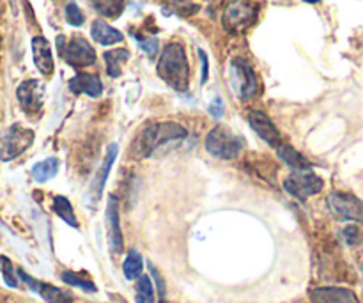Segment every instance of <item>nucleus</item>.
I'll use <instances>...</instances> for the list:
<instances>
[{
	"instance_id": "obj_14",
	"label": "nucleus",
	"mask_w": 363,
	"mask_h": 303,
	"mask_svg": "<svg viewBox=\"0 0 363 303\" xmlns=\"http://www.w3.org/2000/svg\"><path fill=\"white\" fill-rule=\"evenodd\" d=\"M69 91L74 94H87L91 98H99L103 94V84L98 75L77 73L69 82Z\"/></svg>"
},
{
	"instance_id": "obj_8",
	"label": "nucleus",
	"mask_w": 363,
	"mask_h": 303,
	"mask_svg": "<svg viewBox=\"0 0 363 303\" xmlns=\"http://www.w3.org/2000/svg\"><path fill=\"white\" fill-rule=\"evenodd\" d=\"M325 187V181L314 174L312 170H303V172H293L284 180V188L289 195H293L298 201H307L312 195L319 194Z\"/></svg>"
},
{
	"instance_id": "obj_16",
	"label": "nucleus",
	"mask_w": 363,
	"mask_h": 303,
	"mask_svg": "<svg viewBox=\"0 0 363 303\" xmlns=\"http://www.w3.org/2000/svg\"><path fill=\"white\" fill-rule=\"evenodd\" d=\"M32 52H34V64L45 77L53 75V57L52 46L43 35H35L32 39Z\"/></svg>"
},
{
	"instance_id": "obj_6",
	"label": "nucleus",
	"mask_w": 363,
	"mask_h": 303,
	"mask_svg": "<svg viewBox=\"0 0 363 303\" xmlns=\"http://www.w3.org/2000/svg\"><path fill=\"white\" fill-rule=\"evenodd\" d=\"M32 142H34V131L20 124H13L0 135V160L9 162L18 158L21 153L30 148Z\"/></svg>"
},
{
	"instance_id": "obj_15",
	"label": "nucleus",
	"mask_w": 363,
	"mask_h": 303,
	"mask_svg": "<svg viewBox=\"0 0 363 303\" xmlns=\"http://www.w3.org/2000/svg\"><path fill=\"white\" fill-rule=\"evenodd\" d=\"M116 156H117V145L112 144L108 148V151H106V156L105 160H103L101 167H99L98 174L94 176V180H92V184H91V192H89V197H91V201L98 202V199L101 197L103 190H105V184H106V180H108V174H110V169H112L113 162H116Z\"/></svg>"
},
{
	"instance_id": "obj_32",
	"label": "nucleus",
	"mask_w": 363,
	"mask_h": 303,
	"mask_svg": "<svg viewBox=\"0 0 363 303\" xmlns=\"http://www.w3.org/2000/svg\"><path fill=\"white\" fill-rule=\"evenodd\" d=\"M149 268H151V273H152V275H155L156 282H158V287H160V298H162V300H165V284H163L162 277H160V273L156 272V268H155V266L151 265V263H149Z\"/></svg>"
},
{
	"instance_id": "obj_13",
	"label": "nucleus",
	"mask_w": 363,
	"mask_h": 303,
	"mask_svg": "<svg viewBox=\"0 0 363 303\" xmlns=\"http://www.w3.org/2000/svg\"><path fill=\"white\" fill-rule=\"evenodd\" d=\"M18 275L23 279V282L27 284L28 287H30L34 293H38L39 297L43 298L45 302L48 303H73V297L67 293H64L62 290H59V287L55 286H50V284H45V282H39V280L32 279L28 273H25L23 270H18Z\"/></svg>"
},
{
	"instance_id": "obj_25",
	"label": "nucleus",
	"mask_w": 363,
	"mask_h": 303,
	"mask_svg": "<svg viewBox=\"0 0 363 303\" xmlns=\"http://www.w3.org/2000/svg\"><path fill=\"white\" fill-rule=\"evenodd\" d=\"M137 303H155V290H152V280L149 279L147 275L138 277Z\"/></svg>"
},
{
	"instance_id": "obj_9",
	"label": "nucleus",
	"mask_w": 363,
	"mask_h": 303,
	"mask_svg": "<svg viewBox=\"0 0 363 303\" xmlns=\"http://www.w3.org/2000/svg\"><path fill=\"white\" fill-rule=\"evenodd\" d=\"M330 211L339 220H360L362 219V201L351 194L333 192L326 199Z\"/></svg>"
},
{
	"instance_id": "obj_33",
	"label": "nucleus",
	"mask_w": 363,
	"mask_h": 303,
	"mask_svg": "<svg viewBox=\"0 0 363 303\" xmlns=\"http://www.w3.org/2000/svg\"><path fill=\"white\" fill-rule=\"evenodd\" d=\"M199 55H201V60H202V78H201V82L204 84L206 78H208V57H206V53L202 52V50H199Z\"/></svg>"
},
{
	"instance_id": "obj_31",
	"label": "nucleus",
	"mask_w": 363,
	"mask_h": 303,
	"mask_svg": "<svg viewBox=\"0 0 363 303\" xmlns=\"http://www.w3.org/2000/svg\"><path fill=\"white\" fill-rule=\"evenodd\" d=\"M209 112H211V116L216 117V119H218V117H222L223 116V103H222V99H220V98L213 99V103H211V105H209Z\"/></svg>"
},
{
	"instance_id": "obj_1",
	"label": "nucleus",
	"mask_w": 363,
	"mask_h": 303,
	"mask_svg": "<svg viewBox=\"0 0 363 303\" xmlns=\"http://www.w3.org/2000/svg\"><path fill=\"white\" fill-rule=\"evenodd\" d=\"M156 70H158L160 78L167 85H170L174 91H188V84H190V64H188L183 45H179V43H169L163 48Z\"/></svg>"
},
{
	"instance_id": "obj_30",
	"label": "nucleus",
	"mask_w": 363,
	"mask_h": 303,
	"mask_svg": "<svg viewBox=\"0 0 363 303\" xmlns=\"http://www.w3.org/2000/svg\"><path fill=\"white\" fill-rule=\"evenodd\" d=\"M344 238H346V241L350 245H358V243H360V238H362L360 227H358V226H347L346 229H344Z\"/></svg>"
},
{
	"instance_id": "obj_20",
	"label": "nucleus",
	"mask_w": 363,
	"mask_h": 303,
	"mask_svg": "<svg viewBox=\"0 0 363 303\" xmlns=\"http://www.w3.org/2000/svg\"><path fill=\"white\" fill-rule=\"evenodd\" d=\"M103 57H105L108 75L112 78H117L121 75V70H123V64L130 60V52L126 48H116L106 52Z\"/></svg>"
},
{
	"instance_id": "obj_27",
	"label": "nucleus",
	"mask_w": 363,
	"mask_h": 303,
	"mask_svg": "<svg viewBox=\"0 0 363 303\" xmlns=\"http://www.w3.org/2000/svg\"><path fill=\"white\" fill-rule=\"evenodd\" d=\"M66 20L67 23L73 25V27H80V25H84V14H82L80 7L77 6V4H67L66 6Z\"/></svg>"
},
{
	"instance_id": "obj_3",
	"label": "nucleus",
	"mask_w": 363,
	"mask_h": 303,
	"mask_svg": "<svg viewBox=\"0 0 363 303\" xmlns=\"http://www.w3.org/2000/svg\"><path fill=\"white\" fill-rule=\"evenodd\" d=\"M245 148V138L227 126L213 128L206 138V149L222 160H234Z\"/></svg>"
},
{
	"instance_id": "obj_5",
	"label": "nucleus",
	"mask_w": 363,
	"mask_h": 303,
	"mask_svg": "<svg viewBox=\"0 0 363 303\" xmlns=\"http://www.w3.org/2000/svg\"><path fill=\"white\" fill-rule=\"evenodd\" d=\"M57 48H59L60 57L73 67H87L96 62V52L91 43L84 38H71L66 41L64 35L57 38Z\"/></svg>"
},
{
	"instance_id": "obj_4",
	"label": "nucleus",
	"mask_w": 363,
	"mask_h": 303,
	"mask_svg": "<svg viewBox=\"0 0 363 303\" xmlns=\"http://www.w3.org/2000/svg\"><path fill=\"white\" fill-rule=\"evenodd\" d=\"M229 84L234 94H236L241 101H250V99H254L255 96H257V77H255L250 64L245 59H240V57L230 60Z\"/></svg>"
},
{
	"instance_id": "obj_36",
	"label": "nucleus",
	"mask_w": 363,
	"mask_h": 303,
	"mask_svg": "<svg viewBox=\"0 0 363 303\" xmlns=\"http://www.w3.org/2000/svg\"><path fill=\"white\" fill-rule=\"evenodd\" d=\"M0 46H2V38H0Z\"/></svg>"
},
{
	"instance_id": "obj_29",
	"label": "nucleus",
	"mask_w": 363,
	"mask_h": 303,
	"mask_svg": "<svg viewBox=\"0 0 363 303\" xmlns=\"http://www.w3.org/2000/svg\"><path fill=\"white\" fill-rule=\"evenodd\" d=\"M135 38H137V35H135ZM137 41H138V45H140V48L144 50L149 57L156 55V52H158V39L156 38H147V39L137 38Z\"/></svg>"
},
{
	"instance_id": "obj_34",
	"label": "nucleus",
	"mask_w": 363,
	"mask_h": 303,
	"mask_svg": "<svg viewBox=\"0 0 363 303\" xmlns=\"http://www.w3.org/2000/svg\"><path fill=\"white\" fill-rule=\"evenodd\" d=\"M303 2H308V4H315V2H319V0H303Z\"/></svg>"
},
{
	"instance_id": "obj_22",
	"label": "nucleus",
	"mask_w": 363,
	"mask_h": 303,
	"mask_svg": "<svg viewBox=\"0 0 363 303\" xmlns=\"http://www.w3.org/2000/svg\"><path fill=\"white\" fill-rule=\"evenodd\" d=\"M53 211H55L57 215L64 220V222L69 224L73 229H78L77 215H74L73 206H71V202L67 201L66 197H62V195H57V197H53Z\"/></svg>"
},
{
	"instance_id": "obj_26",
	"label": "nucleus",
	"mask_w": 363,
	"mask_h": 303,
	"mask_svg": "<svg viewBox=\"0 0 363 303\" xmlns=\"http://www.w3.org/2000/svg\"><path fill=\"white\" fill-rule=\"evenodd\" d=\"M62 280L66 284H71V286L80 287V290H84V291H89V293H96L94 284L89 282V280H84L82 277H78L77 273H73V272H64L62 273Z\"/></svg>"
},
{
	"instance_id": "obj_19",
	"label": "nucleus",
	"mask_w": 363,
	"mask_h": 303,
	"mask_svg": "<svg viewBox=\"0 0 363 303\" xmlns=\"http://www.w3.org/2000/svg\"><path fill=\"white\" fill-rule=\"evenodd\" d=\"M277 153H279V158L282 160L284 163H287L291 169H293V172H303V170H312L311 162H308L305 156H301L300 153L296 151V149L291 148V145L280 144L279 149H277Z\"/></svg>"
},
{
	"instance_id": "obj_28",
	"label": "nucleus",
	"mask_w": 363,
	"mask_h": 303,
	"mask_svg": "<svg viewBox=\"0 0 363 303\" xmlns=\"http://www.w3.org/2000/svg\"><path fill=\"white\" fill-rule=\"evenodd\" d=\"M0 268L4 270V279H6V284L9 287H18V280L14 277L13 272V263L7 258H0Z\"/></svg>"
},
{
	"instance_id": "obj_21",
	"label": "nucleus",
	"mask_w": 363,
	"mask_h": 303,
	"mask_svg": "<svg viewBox=\"0 0 363 303\" xmlns=\"http://www.w3.org/2000/svg\"><path fill=\"white\" fill-rule=\"evenodd\" d=\"M59 167H60L59 160L46 158L43 160V162H39L38 165H34V169H32V176H34V180L38 181V183H46V181L57 176Z\"/></svg>"
},
{
	"instance_id": "obj_11",
	"label": "nucleus",
	"mask_w": 363,
	"mask_h": 303,
	"mask_svg": "<svg viewBox=\"0 0 363 303\" xmlns=\"http://www.w3.org/2000/svg\"><path fill=\"white\" fill-rule=\"evenodd\" d=\"M106 236H108V245L113 254H121L124 241L119 226V202L116 195H110L108 206H106Z\"/></svg>"
},
{
	"instance_id": "obj_10",
	"label": "nucleus",
	"mask_w": 363,
	"mask_h": 303,
	"mask_svg": "<svg viewBox=\"0 0 363 303\" xmlns=\"http://www.w3.org/2000/svg\"><path fill=\"white\" fill-rule=\"evenodd\" d=\"M18 101L27 114H38L43 106L45 87L38 80H25L16 89Z\"/></svg>"
},
{
	"instance_id": "obj_18",
	"label": "nucleus",
	"mask_w": 363,
	"mask_h": 303,
	"mask_svg": "<svg viewBox=\"0 0 363 303\" xmlns=\"http://www.w3.org/2000/svg\"><path fill=\"white\" fill-rule=\"evenodd\" d=\"M91 34H92V38H94L96 43H99V45H105V46L116 45V43L123 41V32H119L117 28L110 27V25L103 20H96L94 23H92Z\"/></svg>"
},
{
	"instance_id": "obj_23",
	"label": "nucleus",
	"mask_w": 363,
	"mask_h": 303,
	"mask_svg": "<svg viewBox=\"0 0 363 303\" xmlns=\"http://www.w3.org/2000/svg\"><path fill=\"white\" fill-rule=\"evenodd\" d=\"M89 2L105 18H119L124 11V0H89Z\"/></svg>"
},
{
	"instance_id": "obj_12",
	"label": "nucleus",
	"mask_w": 363,
	"mask_h": 303,
	"mask_svg": "<svg viewBox=\"0 0 363 303\" xmlns=\"http://www.w3.org/2000/svg\"><path fill=\"white\" fill-rule=\"evenodd\" d=\"M248 123H250L252 130L259 135L264 142L269 145H280V131L279 128L273 124V121L266 116L261 110H250L247 116Z\"/></svg>"
},
{
	"instance_id": "obj_17",
	"label": "nucleus",
	"mask_w": 363,
	"mask_h": 303,
	"mask_svg": "<svg viewBox=\"0 0 363 303\" xmlns=\"http://www.w3.org/2000/svg\"><path fill=\"white\" fill-rule=\"evenodd\" d=\"M312 303H360L357 294L342 287H319L312 291Z\"/></svg>"
},
{
	"instance_id": "obj_7",
	"label": "nucleus",
	"mask_w": 363,
	"mask_h": 303,
	"mask_svg": "<svg viewBox=\"0 0 363 303\" xmlns=\"http://www.w3.org/2000/svg\"><path fill=\"white\" fill-rule=\"evenodd\" d=\"M259 14V4L250 0H236L227 6L223 13V27L229 32H243L255 23Z\"/></svg>"
},
{
	"instance_id": "obj_35",
	"label": "nucleus",
	"mask_w": 363,
	"mask_h": 303,
	"mask_svg": "<svg viewBox=\"0 0 363 303\" xmlns=\"http://www.w3.org/2000/svg\"><path fill=\"white\" fill-rule=\"evenodd\" d=\"M174 2H186V0H174Z\"/></svg>"
},
{
	"instance_id": "obj_2",
	"label": "nucleus",
	"mask_w": 363,
	"mask_h": 303,
	"mask_svg": "<svg viewBox=\"0 0 363 303\" xmlns=\"http://www.w3.org/2000/svg\"><path fill=\"white\" fill-rule=\"evenodd\" d=\"M186 130L176 123H158L149 126L140 137V151L144 156H158L186 138Z\"/></svg>"
},
{
	"instance_id": "obj_24",
	"label": "nucleus",
	"mask_w": 363,
	"mask_h": 303,
	"mask_svg": "<svg viewBox=\"0 0 363 303\" xmlns=\"http://www.w3.org/2000/svg\"><path fill=\"white\" fill-rule=\"evenodd\" d=\"M123 270H124V275H126L128 280H135L137 277H140L142 273V255L138 254L137 250H130V254H128L126 261H124L123 265Z\"/></svg>"
}]
</instances>
